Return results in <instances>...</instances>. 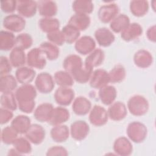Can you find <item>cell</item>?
Instances as JSON below:
<instances>
[{"label": "cell", "mask_w": 156, "mask_h": 156, "mask_svg": "<svg viewBox=\"0 0 156 156\" xmlns=\"http://www.w3.org/2000/svg\"><path fill=\"white\" fill-rule=\"evenodd\" d=\"M16 37L13 32L7 30L0 32V49L7 51L12 49L15 46Z\"/></svg>", "instance_id": "cell-32"}, {"label": "cell", "mask_w": 156, "mask_h": 156, "mask_svg": "<svg viewBox=\"0 0 156 156\" xmlns=\"http://www.w3.org/2000/svg\"><path fill=\"white\" fill-rule=\"evenodd\" d=\"M110 82L108 73L104 69H97L93 71L90 79V85L94 89H100Z\"/></svg>", "instance_id": "cell-9"}, {"label": "cell", "mask_w": 156, "mask_h": 156, "mask_svg": "<svg viewBox=\"0 0 156 156\" xmlns=\"http://www.w3.org/2000/svg\"><path fill=\"white\" fill-rule=\"evenodd\" d=\"M30 119L26 115L16 116L11 122L10 126L18 134H25L30 127Z\"/></svg>", "instance_id": "cell-27"}, {"label": "cell", "mask_w": 156, "mask_h": 156, "mask_svg": "<svg viewBox=\"0 0 156 156\" xmlns=\"http://www.w3.org/2000/svg\"><path fill=\"white\" fill-rule=\"evenodd\" d=\"M16 79L10 74L1 76L0 77V90L2 93H11L17 87Z\"/></svg>", "instance_id": "cell-35"}, {"label": "cell", "mask_w": 156, "mask_h": 156, "mask_svg": "<svg viewBox=\"0 0 156 156\" xmlns=\"http://www.w3.org/2000/svg\"><path fill=\"white\" fill-rule=\"evenodd\" d=\"M27 138L30 143L34 144H41L46 135L44 129L38 124H31L27 131L25 133Z\"/></svg>", "instance_id": "cell-14"}, {"label": "cell", "mask_w": 156, "mask_h": 156, "mask_svg": "<svg viewBox=\"0 0 156 156\" xmlns=\"http://www.w3.org/2000/svg\"><path fill=\"white\" fill-rule=\"evenodd\" d=\"M33 43V39L30 35L27 33H22L16 37L15 46L23 50L30 48Z\"/></svg>", "instance_id": "cell-46"}, {"label": "cell", "mask_w": 156, "mask_h": 156, "mask_svg": "<svg viewBox=\"0 0 156 156\" xmlns=\"http://www.w3.org/2000/svg\"><path fill=\"white\" fill-rule=\"evenodd\" d=\"M35 86L40 93L47 94L53 90L55 86V81L49 73L43 72L38 74L35 78Z\"/></svg>", "instance_id": "cell-3"}, {"label": "cell", "mask_w": 156, "mask_h": 156, "mask_svg": "<svg viewBox=\"0 0 156 156\" xmlns=\"http://www.w3.org/2000/svg\"><path fill=\"white\" fill-rule=\"evenodd\" d=\"M130 24L129 17L125 14L118 15L110 23L111 30L115 33H121Z\"/></svg>", "instance_id": "cell-34"}, {"label": "cell", "mask_w": 156, "mask_h": 156, "mask_svg": "<svg viewBox=\"0 0 156 156\" xmlns=\"http://www.w3.org/2000/svg\"><path fill=\"white\" fill-rule=\"evenodd\" d=\"M72 9L75 13L88 15L93 12L94 4L90 0H76L73 2Z\"/></svg>", "instance_id": "cell-33"}, {"label": "cell", "mask_w": 156, "mask_h": 156, "mask_svg": "<svg viewBox=\"0 0 156 156\" xmlns=\"http://www.w3.org/2000/svg\"><path fill=\"white\" fill-rule=\"evenodd\" d=\"M130 12L135 16L145 15L149 10V4L145 0H134L130 2Z\"/></svg>", "instance_id": "cell-36"}, {"label": "cell", "mask_w": 156, "mask_h": 156, "mask_svg": "<svg viewBox=\"0 0 156 156\" xmlns=\"http://www.w3.org/2000/svg\"><path fill=\"white\" fill-rule=\"evenodd\" d=\"M9 60L13 67L20 68L26 63V55L24 50L15 46L9 54Z\"/></svg>", "instance_id": "cell-31"}, {"label": "cell", "mask_w": 156, "mask_h": 156, "mask_svg": "<svg viewBox=\"0 0 156 156\" xmlns=\"http://www.w3.org/2000/svg\"><path fill=\"white\" fill-rule=\"evenodd\" d=\"M148 101L141 95H134L127 102V108L130 113L134 116H143L149 110Z\"/></svg>", "instance_id": "cell-1"}, {"label": "cell", "mask_w": 156, "mask_h": 156, "mask_svg": "<svg viewBox=\"0 0 156 156\" xmlns=\"http://www.w3.org/2000/svg\"><path fill=\"white\" fill-rule=\"evenodd\" d=\"M0 102L2 107L11 111L16 110L18 107V103L15 94L12 92L2 93L1 96Z\"/></svg>", "instance_id": "cell-42"}, {"label": "cell", "mask_w": 156, "mask_h": 156, "mask_svg": "<svg viewBox=\"0 0 156 156\" xmlns=\"http://www.w3.org/2000/svg\"><path fill=\"white\" fill-rule=\"evenodd\" d=\"M1 9L4 13H10L13 12L17 7V1L15 0H5L0 2Z\"/></svg>", "instance_id": "cell-48"}, {"label": "cell", "mask_w": 156, "mask_h": 156, "mask_svg": "<svg viewBox=\"0 0 156 156\" xmlns=\"http://www.w3.org/2000/svg\"><path fill=\"white\" fill-rule=\"evenodd\" d=\"M74 48L78 53L83 55H88L95 49L96 42L91 37L84 35L78 38Z\"/></svg>", "instance_id": "cell-13"}, {"label": "cell", "mask_w": 156, "mask_h": 156, "mask_svg": "<svg viewBox=\"0 0 156 156\" xmlns=\"http://www.w3.org/2000/svg\"><path fill=\"white\" fill-rule=\"evenodd\" d=\"M46 37L49 42L56 46H62L64 43H65L64 35L62 30H60L59 29L48 33Z\"/></svg>", "instance_id": "cell-47"}, {"label": "cell", "mask_w": 156, "mask_h": 156, "mask_svg": "<svg viewBox=\"0 0 156 156\" xmlns=\"http://www.w3.org/2000/svg\"><path fill=\"white\" fill-rule=\"evenodd\" d=\"M8 155H20V154L15 149V148H13V149H11L9 151V153H8Z\"/></svg>", "instance_id": "cell-54"}, {"label": "cell", "mask_w": 156, "mask_h": 156, "mask_svg": "<svg viewBox=\"0 0 156 156\" xmlns=\"http://www.w3.org/2000/svg\"><path fill=\"white\" fill-rule=\"evenodd\" d=\"M54 107L52 104L49 102H44L35 109L34 112V118L39 122H48L51 115Z\"/></svg>", "instance_id": "cell-20"}, {"label": "cell", "mask_w": 156, "mask_h": 156, "mask_svg": "<svg viewBox=\"0 0 156 156\" xmlns=\"http://www.w3.org/2000/svg\"><path fill=\"white\" fill-rule=\"evenodd\" d=\"M94 37L98 44L102 47H108L115 41V37L112 30L107 27H100L94 32Z\"/></svg>", "instance_id": "cell-15"}, {"label": "cell", "mask_w": 156, "mask_h": 156, "mask_svg": "<svg viewBox=\"0 0 156 156\" xmlns=\"http://www.w3.org/2000/svg\"><path fill=\"white\" fill-rule=\"evenodd\" d=\"M110 82L113 83H119L126 77V72L125 68L121 65H115L108 73Z\"/></svg>", "instance_id": "cell-43"}, {"label": "cell", "mask_w": 156, "mask_h": 156, "mask_svg": "<svg viewBox=\"0 0 156 156\" xmlns=\"http://www.w3.org/2000/svg\"><path fill=\"white\" fill-rule=\"evenodd\" d=\"M155 25H153L149 27L146 32V36L148 40L152 42H155Z\"/></svg>", "instance_id": "cell-53"}, {"label": "cell", "mask_w": 156, "mask_h": 156, "mask_svg": "<svg viewBox=\"0 0 156 156\" xmlns=\"http://www.w3.org/2000/svg\"><path fill=\"white\" fill-rule=\"evenodd\" d=\"M70 134L73 138L77 141L84 140L89 133L88 124L82 120L76 121L70 126Z\"/></svg>", "instance_id": "cell-11"}, {"label": "cell", "mask_w": 156, "mask_h": 156, "mask_svg": "<svg viewBox=\"0 0 156 156\" xmlns=\"http://www.w3.org/2000/svg\"><path fill=\"white\" fill-rule=\"evenodd\" d=\"M113 147L116 154L121 156L130 155L133 151L132 143L125 136H120L116 138L114 141Z\"/></svg>", "instance_id": "cell-16"}, {"label": "cell", "mask_w": 156, "mask_h": 156, "mask_svg": "<svg viewBox=\"0 0 156 156\" xmlns=\"http://www.w3.org/2000/svg\"><path fill=\"white\" fill-rule=\"evenodd\" d=\"M69 112L68 110L63 107H57L54 108L51 116L48 122L51 126L62 124L69 119Z\"/></svg>", "instance_id": "cell-19"}, {"label": "cell", "mask_w": 156, "mask_h": 156, "mask_svg": "<svg viewBox=\"0 0 156 156\" xmlns=\"http://www.w3.org/2000/svg\"><path fill=\"white\" fill-rule=\"evenodd\" d=\"M39 48L49 60H55L59 56L60 50L58 48L49 41L41 43Z\"/></svg>", "instance_id": "cell-38"}, {"label": "cell", "mask_w": 156, "mask_h": 156, "mask_svg": "<svg viewBox=\"0 0 156 156\" xmlns=\"http://www.w3.org/2000/svg\"><path fill=\"white\" fill-rule=\"evenodd\" d=\"M91 18L88 15L75 13L69 18L68 24H69L80 31L86 30L90 24Z\"/></svg>", "instance_id": "cell-24"}, {"label": "cell", "mask_w": 156, "mask_h": 156, "mask_svg": "<svg viewBox=\"0 0 156 156\" xmlns=\"http://www.w3.org/2000/svg\"><path fill=\"white\" fill-rule=\"evenodd\" d=\"M12 144L14 148L20 154V155L28 154L32 151L30 142L27 138H17Z\"/></svg>", "instance_id": "cell-44"}, {"label": "cell", "mask_w": 156, "mask_h": 156, "mask_svg": "<svg viewBox=\"0 0 156 156\" xmlns=\"http://www.w3.org/2000/svg\"><path fill=\"white\" fill-rule=\"evenodd\" d=\"M119 9L115 3L111 2L102 5L98 12L99 20L104 23L111 22L118 15Z\"/></svg>", "instance_id": "cell-8"}, {"label": "cell", "mask_w": 156, "mask_h": 156, "mask_svg": "<svg viewBox=\"0 0 156 156\" xmlns=\"http://www.w3.org/2000/svg\"><path fill=\"white\" fill-rule=\"evenodd\" d=\"M12 65L8 59L5 56H1L0 57V75L4 76L9 74L12 71Z\"/></svg>", "instance_id": "cell-49"}, {"label": "cell", "mask_w": 156, "mask_h": 156, "mask_svg": "<svg viewBox=\"0 0 156 156\" xmlns=\"http://www.w3.org/2000/svg\"><path fill=\"white\" fill-rule=\"evenodd\" d=\"M104 58L105 54L104 51L99 48L95 49L88 54L85 60L84 65L93 69V68L101 65L103 63Z\"/></svg>", "instance_id": "cell-30"}, {"label": "cell", "mask_w": 156, "mask_h": 156, "mask_svg": "<svg viewBox=\"0 0 156 156\" xmlns=\"http://www.w3.org/2000/svg\"><path fill=\"white\" fill-rule=\"evenodd\" d=\"M108 117L113 121H119L123 119L127 114L126 105L121 102H113L109 107L108 111Z\"/></svg>", "instance_id": "cell-17"}, {"label": "cell", "mask_w": 156, "mask_h": 156, "mask_svg": "<svg viewBox=\"0 0 156 156\" xmlns=\"http://www.w3.org/2000/svg\"><path fill=\"white\" fill-rule=\"evenodd\" d=\"M40 48L30 49L26 55V63L30 68L41 69L46 65V60Z\"/></svg>", "instance_id": "cell-4"}, {"label": "cell", "mask_w": 156, "mask_h": 156, "mask_svg": "<svg viewBox=\"0 0 156 156\" xmlns=\"http://www.w3.org/2000/svg\"><path fill=\"white\" fill-rule=\"evenodd\" d=\"M93 69L86 65L79 67L71 72L74 80L80 83H85L90 80Z\"/></svg>", "instance_id": "cell-28"}, {"label": "cell", "mask_w": 156, "mask_h": 156, "mask_svg": "<svg viewBox=\"0 0 156 156\" xmlns=\"http://www.w3.org/2000/svg\"><path fill=\"white\" fill-rule=\"evenodd\" d=\"M38 25L43 32L48 34L58 30L60 22L58 19L53 17H43L39 20Z\"/></svg>", "instance_id": "cell-37"}, {"label": "cell", "mask_w": 156, "mask_h": 156, "mask_svg": "<svg viewBox=\"0 0 156 156\" xmlns=\"http://www.w3.org/2000/svg\"><path fill=\"white\" fill-rule=\"evenodd\" d=\"M67 150L61 146H55L48 149L46 155H68Z\"/></svg>", "instance_id": "cell-50"}, {"label": "cell", "mask_w": 156, "mask_h": 156, "mask_svg": "<svg viewBox=\"0 0 156 156\" xmlns=\"http://www.w3.org/2000/svg\"><path fill=\"white\" fill-rule=\"evenodd\" d=\"M126 133L132 141L136 143H140L146 138L147 129L146 126L142 122L133 121L128 124Z\"/></svg>", "instance_id": "cell-2"}, {"label": "cell", "mask_w": 156, "mask_h": 156, "mask_svg": "<svg viewBox=\"0 0 156 156\" xmlns=\"http://www.w3.org/2000/svg\"><path fill=\"white\" fill-rule=\"evenodd\" d=\"M91 108V102L84 96L76 98L73 103L72 109L73 112L79 116H84L90 112Z\"/></svg>", "instance_id": "cell-22"}, {"label": "cell", "mask_w": 156, "mask_h": 156, "mask_svg": "<svg viewBox=\"0 0 156 156\" xmlns=\"http://www.w3.org/2000/svg\"><path fill=\"white\" fill-rule=\"evenodd\" d=\"M15 96L17 103L34 101L37 96V90L35 87L30 83L22 85L16 89Z\"/></svg>", "instance_id": "cell-6"}, {"label": "cell", "mask_w": 156, "mask_h": 156, "mask_svg": "<svg viewBox=\"0 0 156 156\" xmlns=\"http://www.w3.org/2000/svg\"><path fill=\"white\" fill-rule=\"evenodd\" d=\"M62 32L64 35L65 43L68 44L76 41L80 35V30L68 24L62 28Z\"/></svg>", "instance_id": "cell-41"}, {"label": "cell", "mask_w": 156, "mask_h": 156, "mask_svg": "<svg viewBox=\"0 0 156 156\" xmlns=\"http://www.w3.org/2000/svg\"><path fill=\"white\" fill-rule=\"evenodd\" d=\"M69 128L66 125L54 126L51 130L50 135L52 140L57 143H63L66 141L69 135Z\"/></svg>", "instance_id": "cell-29"}, {"label": "cell", "mask_w": 156, "mask_h": 156, "mask_svg": "<svg viewBox=\"0 0 156 156\" xmlns=\"http://www.w3.org/2000/svg\"><path fill=\"white\" fill-rule=\"evenodd\" d=\"M13 116L11 110L1 107L0 108V123L4 124L7 123L10 119H12Z\"/></svg>", "instance_id": "cell-51"}, {"label": "cell", "mask_w": 156, "mask_h": 156, "mask_svg": "<svg viewBox=\"0 0 156 156\" xmlns=\"http://www.w3.org/2000/svg\"><path fill=\"white\" fill-rule=\"evenodd\" d=\"M38 4L32 0L17 1L16 10L19 15L23 17L30 18L34 16L37 12Z\"/></svg>", "instance_id": "cell-12"}, {"label": "cell", "mask_w": 156, "mask_h": 156, "mask_svg": "<svg viewBox=\"0 0 156 156\" xmlns=\"http://www.w3.org/2000/svg\"><path fill=\"white\" fill-rule=\"evenodd\" d=\"M133 62L136 66L140 68H147L152 64L153 57L148 51L140 49L135 53Z\"/></svg>", "instance_id": "cell-21"}, {"label": "cell", "mask_w": 156, "mask_h": 156, "mask_svg": "<svg viewBox=\"0 0 156 156\" xmlns=\"http://www.w3.org/2000/svg\"><path fill=\"white\" fill-rule=\"evenodd\" d=\"M3 27L12 32H20L26 26V21L20 15L11 14L6 16L2 22Z\"/></svg>", "instance_id": "cell-5"}, {"label": "cell", "mask_w": 156, "mask_h": 156, "mask_svg": "<svg viewBox=\"0 0 156 156\" xmlns=\"http://www.w3.org/2000/svg\"><path fill=\"white\" fill-rule=\"evenodd\" d=\"M35 75V71L33 68L27 66L18 68L15 71V78L22 85L29 84L32 82Z\"/></svg>", "instance_id": "cell-23"}, {"label": "cell", "mask_w": 156, "mask_h": 156, "mask_svg": "<svg viewBox=\"0 0 156 156\" xmlns=\"http://www.w3.org/2000/svg\"><path fill=\"white\" fill-rule=\"evenodd\" d=\"M35 106V101L27 102L18 103V107L20 110L26 113H30L34 110Z\"/></svg>", "instance_id": "cell-52"}, {"label": "cell", "mask_w": 156, "mask_h": 156, "mask_svg": "<svg viewBox=\"0 0 156 156\" xmlns=\"http://www.w3.org/2000/svg\"><path fill=\"white\" fill-rule=\"evenodd\" d=\"M75 96L74 91L70 87H60L54 93V99L55 102L62 105L67 106L74 100Z\"/></svg>", "instance_id": "cell-10"}, {"label": "cell", "mask_w": 156, "mask_h": 156, "mask_svg": "<svg viewBox=\"0 0 156 156\" xmlns=\"http://www.w3.org/2000/svg\"><path fill=\"white\" fill-rule=\"evenodd\" d=\"M143 33V27L137 23H130L121 32V37L126 41H131L137 39Z\"/></svg>", "instance_id": "cell-18"}, {"label": "cell", "mask_w": 156, "mask_h": 156, "mask_svg": "<svg viewBox=\"0 0 156 156\" xmlns=\"http://www.w3.org/2000/svg\"><path fill=\"white\" fill-rule=\"evenodd\" d=\"M37 4L39 13L43 17H53L57 13V4L53 1H40Z\"/></svg>", "instance_id": "cell-26"}, {"label": "cell", "mask_w": 156, "mask_h": 156, "mask_svg": "<svg viewBox=\"0 0 156 156\" xmlns=\"http://www.w3.org/2000/svg\"><path fill=\"white\" fill-rule=\"evenodd\" d=\"M55 83L60 87H70L74 85V79L70 73L66 71H58L54 76Z\"/></svg>", "instance_id": "cell-40"}, {"label": "cell", "mask_w": 156, "mask_h": 156, "mask_svg": "<svg viewBox=\"0 0 156 156\" xmlns=\"http://www.w3.org/2000/svg\"><path fill=\"white\" fill-rule=\"evenodd\" d=\"M82 66H83L82 60L80 56L76 54H70L66 56L63 62V68L69 73Z\"/></svg>", "instance_id": "cell-39"}, {"label": "cell", "mask_w": 156, "mask_h": 156, "mask_svg": "<svg viewBox=\"0 0 156 156\" xmlns=\"http://www.w3.org/2000/svg\"><path fill=\"white\" fill-rule=\"evenodd\" d=\"M98 95L102 104L110 105L114 102L117 96V91L115 87L107 85L99 89Z\"/></svg>", "instance_id": "cell-25"}, {"label": "cell", "mask_w": 156, "mask_h": 156, "mask_svg": "<svg viewBox=\"0 0 156 156\" xmlns=\"http://www.w3.org/2000/svg\"><path fill=\"white\" fill-rule=\"evenodd\" d=\"M108 118L107 111L101 105H95L91 108L89 114V121L94 126H102L105 125Z\"/></svg>", "instance_id": "cell-7"}, {"label": "cell", "mask_w": 156, "mask_h": 156, "mask_svg": "<svg viewBox=\"0 0 156 156\" xmlns=\"http://www.w3.org/2000/svg\"><path fill=\"white\" fill-rule=\"evenodd\" d=\"M18 133L10 126L4 127L1 132V140L6 144H12L15 140L18 138Z\"/></svg>", "instance_id": "cell-45"}]
</instances>
